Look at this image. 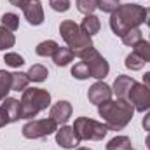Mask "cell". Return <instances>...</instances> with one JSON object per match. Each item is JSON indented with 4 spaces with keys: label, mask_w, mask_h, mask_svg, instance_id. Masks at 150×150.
<instances>
[{
    "label": "cell",
    "mask_w": 150,
    "mask_h": 150,
    "mask_svg": "<svg viewBox=\"0 0 150 150\" xmlns=\"http://www.w3.org/2000/svg\"><path fill=\"white\" fill-rule=\"evenodd\" d=\"M98 113L108 131H120L131 122L134 107L127 100H108L98 107Z\"/></svg>",
    "instance_id": "obj_1"
},
{
    "label": "cell",
    "mask_w": 150,
    "mask_h": 150,
    "mask_svg": "<svg viewBox=\"0 0 150 150\" xmlns=\"http://www.w3.org/2000/svg\"><path fill=\"white\" fill-rule=\"evenodd\" d=\"M147 11L145 7L138 4H124L119 5L117 11L110 16V28L117 37H122L126 32L133 28H140L142 23H145Z\"/></svg>",
    "instance_id": "obj_2"
},
{
    "label": "cell",
    "mask_w": 150,
    "mask_h": 150,
    "mask_svg": "<svg viewBox=\"0 0 150 150\" xmlns=\"http://www.w3.org/2000/svg\"><path fill=\"white\" fill-rule=\"evenodd\" d=\"M59 35L63 37L65 44L74 51L75 56H80L82 52H86L87 49L93 47V40L87 33L82 32L80 25H77L75 21L65 19L59 25Z\"/></svg>",
    "instance_id": "obj_3"
},
{
    "label": "cell",
    "mask_w": 150,
    "mask_h": 150,
    "mask_svg": "<svg viewBox=\"0 0 150 150\" xmlns=\"http://www.w3.org/2000/svg\"><path fill=\"white\" fill-rule=\"evenodd\" d=\"M51 105V94L45 89H25L21 98V119H33L42 110H45Z\"/></svg>",
    "instance_id": "obj_4"
},
{
    "label": "cell",
    "mask_w": 150,
    "mask_h": 150,
    "mask_svg": "<svg viewBox=\"0 0 150 150\" xmlns=\"http://www.w3.org/2000/svg\"><path fill=\"white\" fill-rule=\"evenodd\" d=\"M74 131L75 134L82 140H91V142H100L107 136L108 133V127L103 124V122H98L94 119H89V117H77L74 122Z\"/></svg>",
    "instance_id": "obj_5"
},
{
    "label": "cell",
    "mask_w": 150,
    "mask_h": 150,
    "mask_svg": "<svg viewBox=\"0 0 150 150\" xmlns=\"http://www.w3.org/2000/svg\"><path fill=\"white\" fill-rule=\"evenodd\" d=\"M84 63H86V67L89 68V74L93 79H98V80H103L108 72H110V65H108V61L94 49V47H91V49H87L86 52H82L80 56H79Z\"/></svg>",
    "instance_id": "obj_6"
},
{
    "label": "cell",
    "mask_w": 150,
    "mask_h": 150,
    "mask_svg": "<svg viewBox=\"0 0 150 150\" xmlns=\"http://www.w3.org/2000/svg\"><path fill=\"white\" fill-rule=\"evenodd\" d=\"M23 136L28 140H37V138H45L49 134H54L58 131V124L47 117V119H37V120H30L23 126Z\"/></svg>",
    "instance_id": "obj_7"
},
{
    "label": "cell",
    "mask_w": 150,
    "mask_h": 150,
    "mask_svg": "<svg viewBox=\"0 0 150 150\" xmlns=\"http://www.w3.org/2000/svg\"><path fill=\"white\" fill-rule=\"evenodd\" d=\"M14 7H19L26 18V21L33 26L44 23V9L40 0H9Z\"/></svg>",
    "instance_id": "obj_8"
},
{
    "label": "cell",
    "mask_w": 150,
    "mask_h": 150,
    "mask_svg": "<svg viewBox=\"0 0 150 150\" xmlns=\"http://www.w3.org/2000/svg\"><path fill=\"white\" fill-rule=\"evenodd\" d=\"M127 101L134 107L136 112L150 110V89L145 86V84L134 82L133 87H131V91H129Z\"/></svg>",
    "instance_id": "obj_9"
},
{
    "label": "cell",
    "mask_w": 150,
    "mask_h": 150,
    "mask_svg": "<svg viewBox=\"0 0 150 150\" xmlns=\"http://www.w3.org/2000/svg\"><path fill=\"white\" fill-rule=\"evenodd\" d=\"M112 94H113L112 87H110L108 84H105L103 80L94 82V84L89 87V91H87V98H89V101H91L93 105H96V107H100L101 103L112 100Z\"/></svg>",
    "instance_id": "obj_10"
},
{
    "label": "cell",
    "mask_w": 150,
    "mask_h": 150,
    "mask_svg": "<svg viewBox=\"0 0 150 150\" xmlns=\"http://www.w3.org/2000/svg\"><path fill=\"white\" fill-rule=\"evenodd\" d=\"M56 143L61 147V149H79L80 145V138L75 134L74 127L70 126H61L58 131H56Z\"/></svg>",
    "instance_id": "obj_11"
},
{
    "label": "cell",
    "mask_w": 150,
    "mask_h": 150,
    "mask_svg": "<svg viewBox=\"0 0 150 150\" xmlns=\"http://www.w3.org/2000/svg\"><path fill=\"white\" fill-rule=\"evenodd\" d=\"M72 112H74L72 103H70V101H67V100H59V101H56V103L51 107L49 117H51L56 124L65 126V124L68 122V119L72 117Z\"/></svg>",
    "instance_id": "obj_12"
},
{
    "label": "cell",
    "mask_w": 150,
    "mask_h": 150,
    "mask_svg": "<svg viewBox=\"0 0 150 150\" xmlns=\"http://www.w3.org/2000/svg\"><path fill=\"white\" fill-rule=\"evenodd\" d=\"M134 82L136 80L133 77H129V75H119L115 79V82H113L112 93L117 96V100H127L129 91H131V87H133Z\"/></svg>",
    "instance_id": "obj_13"
},
{
    "label": "cell",
    "mask_w": 150,
    "mask_h": 150,
    "mask_svg": "<svg viewBox=\"0 0 150 150\" xmlns=\"http://www.w3.org/2000/svg\"><path fill=\"white\" fill-rule=\"evenodd\" d=\"M0 107L7 112L11 122H16V120L21 119V101L19 100H16V98H5V100H2Z\"/></svg>",
    "instance_id": "obj_14"
},
{
    "label": "cell",
    "mask_w": 150,
    "mask_h": 150,
    "mask_svg": "<svg viewBox=\"0 0 150 150\" xmlns=\"http://www.w3.org/2000/svg\"><path fill=\"white\" fill-rule=\"evenodd\" d=\"M80 28H82V32H84V33H87L89 37L96 35V33L100 32V28H101L100 18H98V16H94V14L86 16V18L82 19V23H80Z\"/></svg>",
    "instance_id": "obj_15"
},
{
    "label": "cell",
    "mask_w": 150,
    "mask_h": 150,
    "mask_svg": "<svg viewBox=\"0 0 150 150\" xmlns=\"http://www.w3.org/2000/svg\"><path fill=\"white\" fill-rule=\"evenodd\" d=\"M74 58H75V54L70 47H59V49L54 52L52 61H54L56 67H67V65H70V63L74 61Z\"/></svg>",
    "instance_id": "obj_16"
},
{
    "label": "cell",
    "mask_w": 150,
    "mask_h": 150,
    "mask_svg": "<svg viewBox=\"0 0 150 150\" xmlns=\"http://www.w3.org/2000/svg\"><path fill=\"white\" fill-rule=\"evenodd\" d=\"M58 49H59L58 42H54V40H44V42H40L35 47V52H37L38 56H42V58H49V56L52 58Z\"/></svg>",
    "instance_id": "obj_17"
},
{
    "label": "cell",
    "mask_w": 150,
    "mask_h": 150,
    "mask_svg": "<svg viewBox=\"0 0 150 150\" xmlns=\"http://www.w3.org/2000/svg\"><path fill=\"white\" fill-rule=\"evenodd\" d=\"M26 74L30 77V82H44L49 77V70L44 65H32Z\"/></svg>",
    "instance_id": "obj_18"
},
{
    "label": "cell",
    "mask_w": 150,
    "mask_h": 150,
    "mask_svg": "<svg viewBox=\"0 0 150 150\" xmlns=\"http://www.w3.org/2000/svg\"><path fill=\"white\" fill-rule=\"evenodd\" d=\"M14 44H16L14 33L0 25V51H7V49L14 47Z\"/></svg>",
    "instance_id": "obj_19"
},
{
    "label": "cell",
    "mask_w": 150,
    "mask_h": 150,
    "mask_svg": "<svg viewBox=\"0 0 150 150\" xmlns=\"http://www.w3.org/2000/svg\"><path fill=\"white\" fill-rule=\"evenodd\" d=\"M107 150H133L129 136H115L107 143Z\"/></svg>",
    "instance_id": "obj_20"
},
{
    "label": "cell",
    "mask_w": 150,
    "mask_h": 150,
    "mask_svg": "<svg viewBox=\"0 0 150 150\" xmlns=\"http://www.w3.org/2000/svg\"><path fill=\"white\" fill-rule=\"evenodd\" d=\"M12 77V91H25L30 84V77L28 74H23V72H14L11 74Z\"/></svg>",
    "instance_id": "obj_21"
},
{
    "label": "cell",
    "mask_w": 150,
    "mask_h": 150,
    "mask_svg": "<svg viewBox=\"0 0 150 150\" xmlns=\"http://www.w3.org/2000/svg\"><path fill=\"white\" fill-rule=\"evenodd\" d=\"M9 91H12V77L9 72L0 70V101L7 98Z\"/></svg>",
    "instance_id": "obj_22"
},
{
    "label": "cell",
    "mask_w": 150,
    "mask_h": 150,
    "mask_svg": "<svg viewBox=\"0 0 150 150\" xmlns=\"http://www.w3.org/2000/svg\"><path fill=\"white\" fill-rule=\"evenodd\" d=\"M143 35H142V30L140 28H133V30H129V32H126L124 35H122V44L124 45H129V47H134L140 40H143Z\"/></svg>",
    "instance_id": "obj_23"
},
{
    "label": "cell",
    "mask_w": 150,
    "mask_h": 150,
    "mask_svg": "<svg viewBox=\"0 0 150 150\" xmlns=\"http://www.w3.org/2000/svg\"><path fill=\"white\" fill-rule=\"evenodd\" d=\"M0 21H2V26H5L11 32H16L19 28V16L14 14V12H5Z\"/></svg>",
    "instance_id": "obj_24"
},
{
    "label": "cell",
    "mask_w": 150,
    "mask_h": 150,
    "mask_svg": "<svg viewBox=\"0 0 150 150\" xmlns=\"http://www.w3.org/2000/svg\"><path fill=\"white\" fill-rule=\"evenodd\" d=\"M124 65H126L129 70H134V72H136V70H142V68H143L145 61H143V59H142V58H140V56H138L134 51H133L131 54H127V56H126V61H124Z\"/></svg>",
    "instance_id": "obj_25"
},
{
    "label": "cell",
    "mask_w": 150,
    "mask_h": 150,
    "mask_svg": "<svg viewBox=\"0 0 150 150\" xmlns=\"http://www.w3.org/2000/svg\"><path fill=\"white\" fill-rule=\"evenodd\" d=\"M134 52H136L145 63H150V40H140V42L134 45Z\"/></svg>",
    "instance_id": "obj_26"
},
{
    "label": "cell",
    "mask_w": 150,
    "mask_h": 150,
    "mask_svg": "<svg viewBox=\"0 0 150 150\" xmlns=\"http://www.w3.org/2000/svg\"><path fill=\"white\" fill-rule=\"evenodd\" d=\"M96 9H98L96 0H77V11H79V12H82L84 16L93 14Z\"/></svg>",
    "instance_id": "obj_27"
},
{
    "label": "cell",
    "mask_w": 150,
    "mask_h": 150,
    "mask_svg": "<svg viewBox=\"0 0 150 150\" xmlns=\"http://www.w3.org/2000/svg\"><path fill=\"white\" fill-rule=\"evenodd\" d=\"M72 75H74V79H77V80H86V79L91 77L89 68L86 67L84 61H80V63H77L75 67H72Z\"/></svg>",
    "instance_id": "obj_28"
},
{
    "label": "cell",
    "mask_w": 150,
    "mask_h": 150,
    "mask_svg": "<svg viewBox=\"0 0 150 150\" xmlns=\"http://www.w3.org/2000/svg\"><path fill=\"white\" fill-rule=\"evenodd\" d=\"M4 61H5V65H9V67H12V68H19V67L25 65L23 56H19L18 52H7V54L4 56Z\"/></svg>",
    "instance_id": "obj_29"
},
{
    "label": "cell",
    "mask_w": 150,
    "mask_h": 150,
    "mask_svg": "<svg viewBox=\"0 0 150 150\" xmlns=\"http://www.w3.org/2000/svg\"><path fill=\"white\" fill-rule=\"evenodd\" d=\"M96 4H98V9L100 11H103V12H115L117 11V7L120 5V2L119 0H96Z\"/></svg>",
    "instance_id": "obj_30"
},
{
    "label": "cell",
    "mask_w": 150,
    "mask_h": 150,
    "mask_svg": "<svg viewBox=\"0 0 150 150\" xmlns=\"http://www.w3.org/2000/svg\"><path fill=\"white\" fill-rule=\"evenodd\" d=\"M49 5L56 12H67L72 4H70V0H49Z\"/></svg>",
    "instance_id": "obj_31"
},
{
    "label": "cell",
    "mask_w": 150,
    "mask_h": 150,
    "mask_svg": "<svg viewBox=\"0 0 150 150\" xmlns=\"http://www.w3.org/2000/svg\"><path fill=\"white\" fill-rule=\"evenodd\" d=\"M7 124H11V119H9L7 112L0 107V127H4V126H7Z\"/></svg>",
    "instance_id": "obj_32"
},
{
    "label": "cell",
    "mask_w": 150,
    "mask_h": 150,
    "mask_svg": "<svg viewBox=\"0 0 150 150\" xmlns=\"http://www.w3.org/2000/svg\"><path fill=\"white\" fill-rule=\"evenodd\" d=\"M142 126H143V129H145V131H149V133H150V112L147 113L145 117H143V120H142Z\"/></svg>",
    "instance_id": "obj_33"
},
{
    "label": "cell",
    "mask_w": 150,
    "mask_h": 150,
    "mask_svg": "<svg viewBox=\"0 0 150 150\" xmlns=\"http://www.w3.org/2000/svg\"><path fill=\"white\" fill-rule=\"evenodd\" d=\"M143 84L150 89V72H147V74L143 75Z\"/></svg>",
    "instance_id": "obj_34"
},
{
    "label": "cell",
    "mask_w": 150,
    "mask_h": 150,
    "mask_svg": "<svg viewBox=\"0 0 150 150\" xmlns=\"http://www.w3.org/2000/svg\"><path fill=\"white\" fill-rule=\"evenodd\" d=\"M147 11V16H145V23H147V26L150 28V7L149 9H145Z\"/></svg>",
    "instance_id": "obj_35"
},
{
    "label": "cell",
    "mask_w": 150,
    "mask_h": 150,
    "mask_svg": "<svg viewBox=\"0 0 150 150\" xmlns=\"http://www.w3.org/2000/svg\"><path fill=\"white\" fill-rule=\"evenodd\" d=\"M145 143H147V149L150 150V133H149V136H147V140H145Z\"/></svg>",
    "instance_id": "obj_36"
},
{
    "label": "cell",
    "mask_w": 150,
    "mask_h": 150,
    "mask_svg": "<svg viewBox=\"0 0 150 150\" xmlns=\"http://www.w3.org/2000/svg\"><path fill=\"white\" fill-rule=\"evenodd\" d=\"M75 150H91V149H86V147H79V149H75Z\"/></svg>",
    "instance_id": "obj_37"
}]
</instances>
